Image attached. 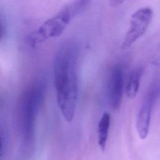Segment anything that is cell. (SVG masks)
<instances>
[{"mask_svg": "<svg viewBox=\"0 0 160 160\" xmlns=\"http://www.w3.org/2000/svg\"><path fill=\"white\" fill-rule=\"evenodd\" d=\"M79 48L72 41H66L58 48L54 59L53 82L57 102L64 119L72 121L79 93Z\"/></svg>", "mask_w": 160, "mask_h": 160, "instance_id": "1", "label": "cell"}, {"mask_svg": "<svg viewBox=\"0 0 160 160\" xmlns=\"http://www.w3.org/2000/svg\"><path fill=\"white\" fill-rule=\"evenodd\" d=\"M46 82L44 79H36L22 91L18 105L19 131L25 144L32 143L36 118L44 98Z\"/></svg>", "mask_w": 160, "mask_h": 160, "instance_id": "2", "label": "cell"}, {"mask_svg": "<svg viewBox=\"0 0 160 160\" xmlns=\"http://www.w3.org/2000/svg\"><path fill=\"white\" fill-rule=\"evenodd\" d=\"M71 2L66 4L56 14L45 21L37 30L32 32L28 41L31 46H36L44 41L59 36L72 18L78 13Z\"/></svg>", "mask_w": 160, "mask_h": 160, "instance_id": "3", "label": "cell"}, {"mask_svg": "<svg viewBox=\"0 0 160 160\" xmlns=\"http://www.w3.org/2000/svg\"><path fill=\"white\" fill-rule=\"evenodd\" d=\"M159 95V82L158 81H154L147 91L136 116V129L141 139H144L148 136L151 114Z\"/></svg>", "mask_w": 160, "mask_h": 160, "instance_id": "4", "label": "cell"}, {"mask_svg": "<svg viewBox=\"0 0 160 160\" xmlns=\"http://www.w3.org/2000/svg\"><path fill=\"white\" fill-rule=\"evenodd\" d=\"M152 15L153 12L149 7L140 8L133 13L129 29L122 42V49H126L131 47L144 35L151 22Z\"/></svg>", "mask_w": 160, "mask_h": 160, "instance_id": "5", "label": "cell"}, {"mask_svg": "<svg viewBox=\"0 0 160 160\" xmlns=\"http://www.w3.org/2000/svg\"><path fill=\"white\" fill-rule=\"evenodd\" d=\"M124 70L121 64L114 65L111 69L108 81V97L109 104L114 110L121 106L124 90Z\"/></svg>", "mask_w": 160, "mask_h": 160, "instance_id": "6", "label": "cell"}, {"mask_svg": "<svg viewBox=\"0 0 160 160\" xmlns=\"http://www.w3.org/2000/svg\"><path fill=\"white\" fill-rule=\"evenodd\" d=\"M142 74L143 68L142 67L134 69L130 73L125 88V93L128 98L133 99L136 96Z\"/></svg>", "mask_w": 160, "mask_h": 160, "instance_id": "7", "label": "cell"}, {"mask_svg": "<svg viewBox=\"0 0 160 160\" xmlns=\"http://www.w3.org/2000/svg\"><path fill=\"white\" fill-rule=\"evenodd\" d=\"M111 123V116L108 112H104L101 116L98 126V142L102 151L106 149L109 129Z\"/></svg>", "mask_w": 160, "mask_h": 160, "instance_id": "8", "label": "cell"}, {"mask_svg": "<svg viewBox=\"0 0 160 160\" xmlns=\"http://www.w3.org/2000/svg\"><path fill=\"white\" fill-rule=\"evenodd\" d=\"M4 34V27L1 21L0 20V40L2 39Z\"/></svg>", "mask_w": 160, "mask_h": 160, "instance_id": "9", "label": "cell"}, {"mask_svg": "<svg viewBox=\"0 0 160 160\" xmlns=\"http://www.w3.org/2000/svg\"><path fill=\"white\" fill-rule=\"evenodd\" d=\"M2 155V138L0 134V158Z\"/></svg>", "mask_w": 160, "mask_h": 160, "instance_id": "10", "label": "cell"}]
</instances>
